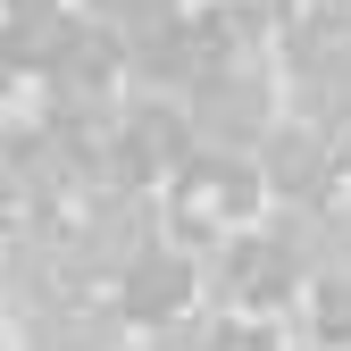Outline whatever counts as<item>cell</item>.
Returning <instances> with one entry per match:
<instances>
[{"label":"cell","instance_id":"cell-1","mask_svg":"<svg viewBox=\"0 0 351 351\" xmlns=\"http://www.w3.org/2000/svg\"><path fill=\"white\" fill-rule=\"evenodd\" d=\"M251 159H259V184H268L276 209L318 217V209H343V193H351V151L335 134H318V125H301V117H276Z\"/></svg>","mask_w":351,"mask_h":351},{"label":"cell","instance_id":"cell-2","mask_svg":"<svg viewBox=\"0 0 351 351\" xmlns=\"http://www.w3.org/2000/svg\"><path fill=\"white\" fill-rule=\"evenodd\" d=\"M201 293H217L226 318H276L285 301L310 293V276L293 268V251L268 226H243V234H226V243L201 259Z\"/></svg>","mask_w":351,"mask_h":351},{"label":"cell","instance_id":"cell-3","mask_svg":"<svg viewBox=\"0 0 351 351\" xmlns=\"http://www.w3.org/2000/svg\"><path fill=\"white\" fill-rule=\"evenodd\" d=\"M184 117H193V143L201 151L251 159L259 143H268V125H276V75L259 67V59H234V67L201 75L193 93H184Z\"/></svg>","mask_w":351,"mask_h":351},{"label":"cell","instance_id":"cell-4","mask_svg":"<svg viewBox=\"0 0 351 351\" xmlns=\"http://www.w3.org/2000/svg\"><path fill=\"white\" fill-rule=\"evenodd\" d=\"M176 209H193V217H209L217 234H243V226H259L268 217V184H259V159H234V151H193L184 159V176H176Z\"/></svg>","mask_w":351,"mask_h":351},{"label":"cell","instance_id":"cell-5","mask_svg":"<svg viewBox=\"0 0 351 351\" xmlns=\"http://www.w3.org/2000/svg\"><path fill=\"white\" fill-rule=\"evenodd\" d=\"M109 310L125 318V326H143V335H159V326H176V318H193L201 310V268L176 243H159V251H143L134 268L117 276V301Z\"/></svg>","mask_w":351,"mask_h":351},{"label":"cell","instance_id":"cell-6","mask_svg":"<svg viewBox=\"0 0 351 351\" xmlns=\"http://www.w3.org/2000/svg\"><path fill=\"white\" fill-rule=\"evenodd\" d=\"M301 318H310V351H351V276H318L301 293Z\"/></svg>","mask_w":351,"mask_h":351},{"label":"cell","instance_id":"cell-7","mask_svg":"<svg viewBox=\"0 0 351 351\" xmlns=\"http://www.w3.org/2000/svg\"><path fill=\"white\" fill-rule=\"evenodd\" d=\"M84 17H93V25H109L117 42H143V34H159V25H176V17H184V0H93Z\"/></svg>","mask_w":351,"mask_h":351},{"label":"cell","instance_id":"cell-8","mask_svg":"<svg viewBox=\"0 0 351 351\" xmlns=\"http://www.w3.org/2000/svg\"><path fill=\"white\" fill-rule=\"evenodd\" d=\"M209 351H285V335L268 318H226V310H217L209 318Z\"/></svg>","mask_w":351,"mask_h":351},{"label":"cell","instance_id":"cell-9","mask_svg":"<svg viewBox=\"0 0 351 351\" xmlns=\"http://www.w3.org/2000/svg\"><path fill=\"white\" fill-rule=\"evenodd\" d=\"M143 351H209V318H201V310H193V318H176V326L143 335Z\"/></svg>","mask_w":351,"mask_h":351},{"label":"cell","instance_id":"cell-10","mask_svg":"<svg viewBox=\"0 0 351 351\" xmlns=\"http://www.w3.org/2000/svg\"><path fill=\"white\" fill-rule=\"evenodd\" d=\"M67 0H0V17H59Z\"/></svg>","mask_w":351,"mask_h":351},{"label":"cell","instance_id":"cell-11","mask_svg":"<svg viewBox=\"0 0 351 351\" xmlns=\"http://www.w3.org/2000/svg\"><path fill=\"white\" fill-rule=\"evenodd\" d=\"M310 9H351V0H310Z\"/></svg>","mask_w":351,"mask_h":351}]
</instances>
